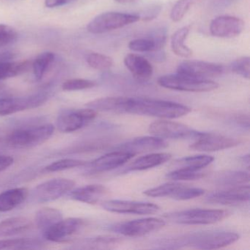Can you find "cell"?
Masks as SVG:
<instances>
[{
  "instance_id": "obj_28",
  "label": "cell",
  "mask_w": 250,
  "mask_h": 250,
  "mask_svg": "<svg viewBox=\"0 0 250 250\" xmlns=\"http://www.w3.org/2000/svg\"><path fill=\"white\" fill-rule=\"evenodd\" d=\"M62 219V213L53 208H43L36 213L35 222L39 229L44 232Z\"/></svg>"
},
{
  "instance_id": "obj_12",
  "label": "cell",
  "mask_w": 250,
  "mask_h": 250,
  "mask_svg": "<svg viewBox=\"0 0 250 250\" xmlns=\"http://www.w3.org/2000/svg\"><path fill=\"white\" fill-rule=\"evenodd\" d=\"M96 116L97 112L90 108L68 111L58 117L57 127L61 132H74L85 126Z\"/></svg>"
},
{
  "instance_id": "obj_34",
  "label": "cell",
  "mask_w": 250,
  "mask_h": 250,
  "mask_svg": "<svg viewBox=\"0 0 250 250\" xmlns=\"http://www.w3.org/2000/svg\"><path fill=\"white\" fill-rule=\"evenodd\" d=\"M184 184L178 183H167L159 187H154L144 191L146 195L152 197H169L173 199L178 190L183 187Z\"/></svg>"
},
{
  "instance_id": "obj_16",
  "label": "cell",
  "mask_w": 250,
  "mask_h": 250,
  "mask_svg": "<svg viewBox=\"0 0 250 250\" xmlns=\"http://www.w3.org/2000/svg\"><path fill=\"white\" fill-rule=\"evenodd\" d=\"M245 23L238 17L221 16L212 20L210 32L214 37L232 39L240 36L244 31Z\"/></svg>"
},
{
  "instance_id": "obj_15",
  "label": "cell",
  "mask_w": 250,
  "mask_h": 250,
  "mask_svg": "<svg viewBox=\"0 0 250 250\" xmlns=\"http://www.w3.org/2000/svg\"><path fill=\"white\" fill-rule=\"evenodd\" d=\"M102 206L103 208L108 211L128 214H153L159 210V206L153 203L128 200H107L104 202Z\"/></svg>"
},
{
  "instance_id": "obj_21",
  "label": "cell",
  "mask_w": 250,
  "mask_h": 250,
  "mask_svg": "<svg viewBox=\"0 0 250 250\" xmlns=\"http://www.w3.org/2000/svg\"><path fill=\"white\" fill-rule=\"evenodd\" d=\"M107 192L108 189L104 186L92 184L80 187L73 191L71 190L69 197L76 201L93 205L97 203Z\"/></svg>"
},
{
  "instance_id": "obj_20",
  "label": "cell",
  "mask_w": 250,
  "mask_h": 250,
  "mask_svg": "<svg viewBox=\"0 0 250 250\" xmlns=\"http://www.w3.org/2000/svg\"><path fill=\"white\" fill-rule=\"evenodd\" d=\"M124 64L131 74L140 81H146L153 75V68L151 64L140 55L128 54L124 58Z\"/></svg>"
},
{
  "instance_id": "obj_31",
  "label": "cell",
  "mask_w": 250,
  "mask_h": 250,
  "mask_svg": "<svg viewBox=\"0 0 250 250\" xmlns=\"http://www.w3.org/2000/svg\"><path fill=\"white\" fill-rule=\"evenodd\" d=\"M214 158L208 155H199V156H188L181 158L174 162V165L177 168H187L192 170L199 171L206 167L208 166Z\"/></svg>"
},
{
  "instance_id": "obj_51",
  "label": "cell",
  "mask_w": 250,
  "mask_h": 250,
  "mask_svg": "<svg viewBox=\"0 0 250 250\" xmlns=\"http://www.w3.org/2000/svg\"><path fill=\"white\" fill-rule=\"evenodd\" d=\"M7 134H5V132H4V131L2 128H0V142L5 141Z\"/></svg>"
},
{
  "instance_id": "obj_40",
  "label": "cell",
  "mask_w": 250,
  "mask_h": 250,
  "mask_svg": "<svg viewBox=\"0 0 250 250\" xmlns=\"http://www.w3.org/2000/svg\"><path fill=\"white\" fill-rule=\"evenodd\" d=\"M194 0H178L170 13V18L174 22L181 21L192 5Z\"/></svg>"
},
{
  "instance_id": "obj_1",
  "label": "cell",
  "mask_w": 250,
  "mask_h": 250,
  "mask_svg": "<svg viewBox=\"0 0 250 250\" xmlns=\"http://www.w3.org/2000/svg\"><path fill=\"white\" fill-rule=\"evenodd\" d=\"M239 239V235L228 231H208L194 232L174 238L158 240L156 248L180 249L191 247L200 250H214L233 244Z\"/></svg>"
},
{
  "instance_id": "obj_5",
  "label": "cell",
  "mask_w": 250,
  "mask_h": 250,
  "mask_svg": "<svg viewBox=\"0 0 250 250\" xmlns=\"http://www.w3.org/2000/svg\"><path fill=\"white\" fill-rule=\"evenodd\" d=\"M161 87L186 92H208L216 90L219 84L210 80L196 78L184 74H169L158 80Z\"/></svg>"
},
{
  "instance_id": "obj_50",
  "label": "cell",
  "mask_w": 250,
  "mask_h": 250,
  "mask_svg": "<svg viewBox=\"0 0 250 250\" xmlns=\"http://www.w3.org/2000/svg\"><path fill=\"white\" fill-rule=\"evenodd\" d=\"M118 3L121 4H129L132 3V2H136L137 0H115Z\"/></svg>"
},
{
  "instance_id": "obj_11",
  "label": "cell",
  "mask_w": 250,
  "mask_h": 250,
  "mask_svg": "<svg viewBox=\"0 0 250 250\" xmlns=\"http://www.w3.org/2000/svg\"><path fill=\"white\" fill-rule=\"evenodd\" d=\"M86 225L85 220L80 218H67L57 222L43 232L45 238L52 242H66L77 235Z\"/></svg>"
},
{
  "instance_id": "obj_39",
  "label": "cell",
  "mask_w": 250,
  "mask_h": 250,
  "mask_svg": "<svg viewBox=\"0 0 250 250\" xmlns=\"http://www.w3.org/2000/svg\"><path fill=\"white\" fill-rule=\"evenodd\" d=\"M96 85L94 81L83 79H73L64 82L62 84V89L65 91H76V90H86L93 88Z\"/></svg>"
},
{
  "instance_id": "obj_38",
  "label": "cell",
  "mask_w": 250,
  "mask_h": 250,
  "mask_svg": "<svg viewBox=\"0 0 250 250\" xmlns=\"http://www.w3.org/2000/svg\"><path fill=\"white\" fill-rule=\"evenodd\" d=\"M128 48L136 52L150 53L158 50L156 42L150 36L146 39H139L131 41L128 43Z\"/></svg>"
},
{
  "instance_id": "obj_6",
  "label": "cell",
  "mask_w": 250,
  "mask_h": 250,
  "mask_svg": "<svg viewBox=\"0 0 250 250\" xmlns=\"http://www.w3.org/2000/svg\"><path fill=\"white\" fill-rule=\"evenodd\" d=\"M140 17L135 14L120 12H106L99 14L88 23L87 30L92 34H102L112 30L123 28L137 22Z\"/></svg>"
},
{
  "instance_id": "obj_9",
  "label": "cell",
  "mask_w": 250,
  "mask_h": 250,
  "mask_svg": "<svg viewBox=\"0 0 250 250\" xmlns=\"http://www.w3.org/2000/svg\"><path fill=\"white\" fill-rule=\"evenodd\" d=\"M149 132L159 138L172 140L197 139L202 133L184 124L168 121H155L149 126Z\"/></svg>"
},
{
  "instance_id": "obj_45",
  "label": "cell",
  "mask_w": 250,
  "mask_h": 250,
  "mask_svg": "<svg viewBox=\"0 0 250 250\" xmlns=\"http://www.w3.org/2000/svg\"><path fill=\"white\" fill-rule=\"evenodd\" d=\"M76 0H45V5L48 8H58L74 2Z\"/></svg>"
},
{
  "instance_id": "obj_42",
  "label": "cell",
  "mask_w": 250,
  "mask_h": 250,
  "mask_svg": "<svg viewBox=\"0 0 250 250\" xmlns=\"http://www.w3.org/2000/svg\"><path fill=\"white\" fill-rule=\"evenodd\" d=\"M204 193L205 191L203 188L183 185V187L178 190V192L176 193L173 199L176 200H191V199L200 197Z\"/></svg>"
},
{
  "instance_id": "obj_41",
  "label": "cell",
  "mask_w": 250,
  "mask_h": 250,
  "mask_svg": "<svg viewBox=\"0 0 250 250\" xmlns=\"http://www.w3.org/2000/svg\"><path fill=\"white\" fill-rule=\"evenodd\" d=\"M250 58L249 57H243L238 58L232 62L230 65L231 71L238 75L246 79H250Z\"/></svg>"
},
{
  "instance_id": "obj_25",
  "label": "cell",
  "mask_w": 250,
  "mask_h": 250,
  "mask_svg": "<svg viewBox=\"0 0 250 250\" xmlns=\"http://www.w3.org/2000/svg\"><path fill=\"white\" fill-rule=\"evenodd\" d=\"M127 97L101 98L88 102L86 104L87 108L102 112H111L115 113H124V106Z\"/></svg>"
},
{
  "instance_id": "obj_49",
  "label": "cell",
  "mask_w": 250,
  "mask_h": 250,
  "mask_svg": "<svg viewBox=\"0 0 250 250\" xmlns=\"http://www.w3.org/2000/svg\"><path fill=\"white\" fill-rule=\"evenodd\" d=\"M235 121L240 125H243V126L247 127V128H249V126H250V118H249L248 115H236Z\"/></svg>"
},
{
  "instance_id": "obj_13",
  "label": "cell",
  "mask_w": 250,
  "mask_h": 250,
  "mask_svg": "<svg viewBox=\"0 0 250 250\" xmlns=\"http://www.w3.org/2000/svg\"><path fill=\"white\" fill-rule=\"evenodd\" d=\"M195 140V142L190 146V148L203 152L217 151L231 148L241 143L238 139L213 133H201Z\"/></svg>"
},
{
  "instance_id": "obj_2",
  "label": "cell",
  "mask_w": 250,
  "mask_h": 250,
  "mask_svg": "<svg viewBox=\"0 0 250 250\" xmlns=\"http://www.w3.org/2000/svg\"><path fill=\"white\" fill-rule=\"evenodd\" d=\"M191 112L185 105L146 98H127L124 113L173 119L184 116Z\"/></svg>"
},
{
  "instance_id": "obj_26",
  "label": "cell",
  "mask_w": 250,
  "mask_h": 250,
  "mask_svg": "<svg viewBox=\"0 0 250 250\" xmlns=\"http://www.w3.org/2000/svg\"><path fill=\"white\" fill-rule=\"evenodd\" d=\"M122 242L121 237L114 235H99L93 238H85L79 243L80 248L87 250H104L115 248Z\"/></svg>"
},
{
  "instance_id": "obj_23",
  "label": "cell",
  "mask_w": 250,
  "mask_h": 250,
  "mask_svg": "<svg viewBox=\"0 0 250 250\" xmlns=\"http://www.w3.org/2000/svg\"><path fill=\"white\" fill-rule=\"evenodd\" d=\"M27 188H11L0 194V212H8L14 210L22 204L28 197Z\"/></svg>"
},
{
  "instance_id": "obj_14",
  "label": "cell",
  "mask_w": 250,
  "mask_h": 250,
  "mask_svg": "<svg viewBox=\"0 0 250 250\" xmlns=\"http://www.w3.org/2000/svg\"><path fill=\"white\" fill-rule=\"evenodd\" d=\"M178 74L199 79L209 80L219 77L225 71V68L219 64L199 61H186L178 65Z\"/></svg>"
},
{
  "instance_id": "obj_24",
  "label": "cell",
  "mask_w": 250,
  "mask_h": 250,
  "mask_svg": "<svg viewBox=\"0 0 250 250\" xmlns=\"http://www.w3.org/2000/svg\"><path fill=\"white\" fill-rule=\"evenodd\" d=\"M172 155L167 153H156L142 156L134 160L132 163L128 165L125 172L130 171L145 170L159 166L162 164L169 161Z\"/></svg>"
},
{
  "instance_id": "obj_47",
  "label": "cell",
  "mask_w": 250,
  "mask_h": 250,
  "mask_svg": "<svg viewBox=\"0 0 250 250\" xmlns=\"http://www.w3.org/2000/svg\"><path fill=\"white\" fill-rule=\"evenodd\" d=\"M17 55L14 52H0V62H11L12 60L15 59Z\"/></svg>"
},
{
  "instance_id": "obj_46",
  "label": "cell",
  "mask_w": 250,
  "mask_h": 250,
  "mask_svg": "<svg viewBox=\"0 0 250 250\" xmlns=\"http://www.w3.org/2000/svg\"><path fill=\"white\" fill-rule=\"evenodd\" d=\"M14 158L5 155H0V172L5 170L14 164Z\"/></svg>"
},
{
  "instance_id": "obj_32",
  "label": "cell",
  "mask_w": 250,
  "mask_h": 250,
  "mask_svg": "<svg viewBox=\"0 0 250 250\" xmlns=\"http://www.w3.org/2000/svg\"><path fill=\"white\" fill-rule=\"evenodd\" d=\"M42 247L43 243L36 238L0 239V250H33Z\"/></svg>"
},
{
  "instance_id": "obj_27",
  "label": "cell",
  "mask_w": 250,
  "mask_h": 250,
  "mask_svg": "<svg viewBox=\"0 0 250 250\" xmlns=\"http://www.w3.org/2000/svg\"><path fill=\"white\" fill-rule=\"evenodd\" d=\"M250 181V175L243 171H222L216 174L213 181L216 185L223 187H238L247 184Z\"/></svg>"
},
{
  "instance_id": "obj_36",
  "label": "cell",
  "mask_w": 250,
  "mask_h": 250,
  "mask_svg": "<svg viewBox=\"0 0 250 250\" xmlns=\"http://www.w3.org/2000/svg\"><path fill=\"white\" fill-rule=\"evenodd\" d=\"M205 176V173L187 168H177L167 175V178L173 181H194Z\"/></svg>"
},
{
  "instance_id": "obj_8",
  "label": "cell",
  "mask_w": 250,
  "mask_h": 250,
  "mask_svg": "<svg viewBox=\"0 0 250 250\" xmlns=\"http://www.w3.org/2000/svg\"><path fill=\"white\" fill-rule=\"evenodd\" d=\"M75 186L73 180L55 178L38 185L32 192V197L36 203H44L58 200L69 192Z\"/></svg>"
},
{
  "instance_id": "obj_4",
  "label": "cell",
  "mask_w": 250,
  "mask_h": 250,
  "mask_svg": "<svg viewBox=\"0 0 250 250\" xmlns=\"http://www.w3.org/2000/svg\"><path fill=\"white\" fill-rule=\"evenodd\" d=\"M228 216L226 210L197 208L171 212L164 216L169 222L178 225H194L216 223Z\"/></svg>"
},
{
  "instance_id": "obj_48",
  "label": "cell",
  "mask_w": 250,
  "mask_h": 250,
  "mask_svg": "<svg viewBox=\"0 0 250 250\" xmlns=\"http://www.w3.org/2000/svg\"><path fill=\"white\" fill-rule=\"evenodd\" d=\"M150 58L155 61H159V62H162L166 59L165 53L163 50L155 51V52H150Z\"/></svg>"
},
{
  "instance_id": "obj_17",
  "label": "cell",
  "mask_w": 250,
  "mask_h": 250,
  "mask_svg": "<svg viewBox=\"0 0 250 250\" xmlns=\"http://www.w3.org/2000/svg\"><path fill=\"white\" fill-rule=\"evenodd\" d=\"M134 155L127 152L115 150L86 164L87 172L96 174L112 170L126 163Z\"/></svg>"
},
{
  "instance_id": "obj_10",
  "label": "cell",
  "mask_w": 250,
  "mask_h": 250,
  "mask_svg": "<svg viewBox=\"0 0 250 250\" xmlns=\"http://www.w3.org/2000/svg\"><path fill=\"white\" fill-rule=\"evenodd\" d=\"M49 99V94L39 93L24 97L7 98L0 99V115H11L27 109H34L44 104Z\"/></svg>"
},
{
  "instance_id": "obj_44",
  "label": "cell",
  "mask_w": 250,
  "mask_h": 250,
  "mask_svg": "<svg viewBox=\"0 0 250 250\" xmlns=\"http://www.w3.org/2000/svg\"><path fill=\"white\" fill-rule=\"evenodd\" d=\"M162 11V7L159 5H153L146 8L142 13L141 15H139L140 20L143 21H149L155 20L160 14Z\"/></svg>"
},
{
  "instance_id": "obj_43",
  "label": "cell",
  "mask_w": 250,
  "mask_h": 250,
  "mask_svg": "<svg viewBox=\"0 0 250 250\" xmlns=\"http://www.w3.org/2000/svg\"><path fill=\"white\" fill-rule=\"evenodd\" d=\"M17 30L7 24H0V47L14 43L17 40Z\"/></svg>"
},
{
  "instance_id": "obj_35",
  "label": "cell",
  "mask_w": 250,
  "mask_h": 250,
  "mask_svg": "<svg viewBox=\"0 0 250 250\" xmlns=\"http://www.w3.org/2000/svg\"><path fill=\"white\" fill-rule=\"evenodd\" d=\"M86 61L91 68L98 71H106L113 65V61L110 57L100 53L89 54Z\"/></svg>"
},
{
  "instance_id": "obj_30",
  "label": "cell",
  "mask_w": 250,
  "mask_h": 250,
  "mask_svg": "<svg viewBox=\"0 0 250 250\" xmlns=\"http://www.w3.org/2000/svg\"><path fill=\"white\" fill-rule=\"evenodd\" d=\"M189 33L188 27H182L177 30L171 38V48L172 52L184 58H188L192 55V51L185 45V41Z\"/></svg>"
},
{
  "instance_id": "obj_22",
  "label": "cell",
  "mask_w": 250,
  "mask_h": 250,
  "mask_svg": "<svg viewBox=\"0 0 250 250\" xmlns=\"http://www.w3.org/2000/svg\"><path fill=\"white\" fill-rule=\"evenodd\" d=\"M33 223L24 216L8 218L0 222V238L13 236L30 230Z\"/></svg>"
},
{
  "instance_id": "obj_19",
  "label": "cell",
  "mask_w": 250,
  "mask_h": 250,
  "mask_svg": "<svg viewBox=\"0 0 250 250\" xmlns=\"http://www.w3.org/2000/svg\"><path fill=\"white\" fill-rule=\"evenodd\" d=\"M167 146V143L164 139L154 136V137H137V138L133 139L132 140H130L121 146H117L114 150L127 152L135 156L139 153L162 150V149L166 148Z\"/></svg>"
},
{
  "instance_id": "obj_52",
  "label": "cell",
  "mask_w": 250,
  "mask_h": 250,
  "mask_svg": "<svg viewBox=\"0 0 250 250\" xmlns=\"http://www.w3.org/2000/svg\"><path fill=\"white\" fill-rule=\"evenodd\" d=\"M4 87H5V85H4L2 83H0V90H2V89L4 88Z\"/></svg>"
},
{
  "instance_id": "obj_29",
  "label": "cell",
  "mask_w": 250,
  "mask_h": 250,
  "mask_svg": "<svg viewBox=\"0 0 250 250\" xmlns=\"http://www.w3.org/2000/svg\"><path fill=\"white\" fill-rule=\"evenodd\" d=\"M31 68V61L0 62V80L21 75L30 71Z\"/></svg>"
},
{
  "instance_id": "obj_37",
  "label": "cell",
  "mask_w": 250,
  "mask_h": 250,
  "mask_svg": "<svg viewBox=\"0 0 250 250\" xmlns=\"http://www.w3.org/2000/svg\"><path fill=\"white\" fill-rule=\"evenodd\" d=\"M87 162L83 160L73 159H64L61 160L56 161L53 163L50 164L46 167L45 169L47 172H55L65 170V169H72V168L79 167L84 166Z\"/></svg>"
},
{
  "instance_id": "obj_18",
  "label": "cell",
  "mask_w": 250,
  "mask_h": 250,
  "mask_svg": "<svg viewBox=\"0 0 250 250\" xmlns=\"http://www.w3.org/2000/svg\"><path fill=\"white\" fill-rule=\"evenodd\" d=\"M250 200V186H240L225 191L210 193L206 201L210 204L238 206Z\"/></svg>"
},
{
  "instance_id": "obj_7",
  "label": "cell",
  "mask_w": 250,
  "mask_h": 250,
  "mask_svg": "<svg viewBox=\"0 0 250 250\" xmlns=\"http://www.w3.org/2000/svg\"><path fill=\"white\" fill-rule=\"evenodd\" d=\"M165 225L163 219L148 217L112 224L108 227V230L124 236L140 237L159 230Z\"/></svg>"
},
{
  "instance_id": "obj_33",
  "label": "cell",
  "mask_w": 250,
  "mask_h": 250,
  "mask_svg": "<svg viewBox=\"0 0 250 250\" xmlns=\"http://www.w3.org/2000/svg\"><path fill=\"white\" fill-rule=\"evenodd\" d=\"M55 59V54L51 52H45L40 54L35 61L32 62V68L36 80L40 81L43 79L48 68L54 62Z\"/></svg>"
},
{
  "instance_id": "obj_3",
  "label": "cell",
  "mask_w": 250,
  "mask_h": 250,
  "mask_svg": "<svg viewBox=\"0 0 250 250\" xmlns=\"http://www.w3.org/2000/svg\"><path fill=\"white\" fill-rule=\"evenodd\" d=\"M55 131L52 124L17 129L7 134L5 143L10 147L27 149L36 147L47 141Z\"/></svg>"
}]
</instances>
